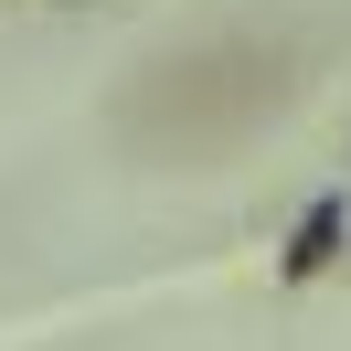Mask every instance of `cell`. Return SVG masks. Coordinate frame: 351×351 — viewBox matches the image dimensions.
I'll list each match as a JSON object with an SVG mask.
<instances>
[{
	"mask_svg": "<svg viewBox=\"0 0 351 351\" xmlns=\"http://www.w3.org/2000/svg\"><path fill=\"white\" fill-rule=\"evenodd\" d=\"M341 234H351V192H319L298 213V234H287V277H319V266L341 256Z\"/></svg>",
	"mask_w": 351,
	"mask_h": 351,
	"instance_id": "cell-1",
	"label": "cell"
}]
</instances>
